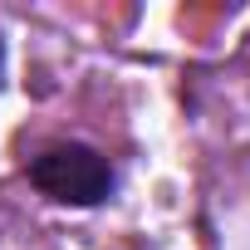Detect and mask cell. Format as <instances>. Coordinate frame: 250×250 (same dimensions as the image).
I'll return each instance as SVG.
<instances>
[{
    "label": "cell",
    "mask_w": 250,
    "mask_h": 250,
    "mask_svg": "<svg viewBox=\"0 0 250 250\" xmlns=\"http://www.w3.org/2000/svg\"><path fill=\"white\" fill-rule=\"evenodd\" d=\"M30 187L54 206H103L118 191L113 162L88 143H54L25 162Z\"/></svg>",
    "instance_id": "1"
},
{
    "label": "cell",
    "mask_w": 250,
    "mask_h": 250,
    "mask_svg": "<svg viewBox=\"0 0 250 250\" xmlns=\"http://www.w3.org/2000/svg\"><path fill=\"white\" fill-rule=\"evenodd\" d=\"M0 83H5V40H0Z\"/></svg>",
    "instance_id": "2"
}]
</instances>
